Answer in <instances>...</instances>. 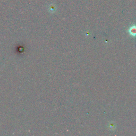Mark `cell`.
<instances>
[{"instance_id": "cell-1", "label": "cell", "mask_w": 136, "mask_h": 136, "mask_svg": "<svg viewBox=\"0 0 136 136\" xmlns=\"http://www.w3.org/2000/svg\"><path fill=\"white\" fill-rule=\"evenodd\" d=\"M128 32L131 36L133 37L136 36V26H132L130 27L128 30Z\"/></svg>"}, {"instance_id": "cell-2", "label": "cell", "mask_w": 136, "mask_h": 136, "mask_svg": "<svg viewBox=\"0 0 136 136\" xmlns=\"http://www.w3.org/2000/svg\"><path fill=\"white\" fill-rule=\"evenodd\" d=\"M109 128H110L111 130H114L115 129V125L114 123H110Z\"/></svg>"}]
</instances>
